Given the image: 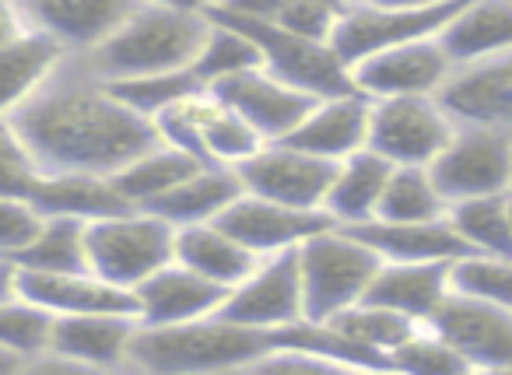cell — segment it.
I'll list each match as a JSON object with an SVG mask.
<instances>
[{"label":"cell","instance_id":"8","mask_svg":"<svg viewBox=\"0 0 512 375\" xmlns=\"http://www.w3.org/2000/svg\"><path fill=\"white\" fill-rule=\"evenodd\" d=\"M456 120L442 95H393L372 99L369 148L393 165H432L453 141Z\"/></svg>","mask_w":512,"mask_h":375},{"label":"cell","instance_id":"16","mask_svg":"<svg viewBox=\"0 0 512 375\" xmlns=\"http://www.w3.org/2000/svg\"><path fill=\"white\" fill-rule=\"evenodd\" d=\"M428 326L446 337L470 368H512V309L505 305L453 291Z\"/></svg>","mask_w":512,"mask_h":375},{"label":"cell","instance_id":"24","mask_svg":"<svg viewBox=\"0 0 512 375\" xmlns=\"http://www.w3.org/2000/svg\"><path fill=\"white\" fill-rule=\"evenodd\" d=\"M358 239H365L386 263H453L467 253L453 221H386L372 218L365 225H351Z\"/></svg>","mask_w":512,"mask_h":375},{"label":"cell","instance_id":"32","mask_svg":"<svg viewBox=\"0 0 512 375\" xmlns=\"http://www.w3.org/2000/svg\"><path fill=\"white\" fill-rule=\"evenodd\" d=\"M200 165H207V162H200L197 155L176 148V144L158 141L151 151H144V155H137L130 165H123L113 176V183L134 207H148V204H155L158 197H165L169 190H176V186L183 183L186 176H193Z\"/></svg>","mask_w":512,"mask_h":375},{"label":"cell","instance_id":"25","mask_svg":"<svg viewBox=\"0 0 512 375\" xmlns=\"http://www.w3.org/2000/svg\"><path fill=\"white\" fill-rule=\"evenodd\" d=\"M453 295L449 263H386L372 277L365 302L393 309L414 323H432L442 302Z\"/></svg>","mask_w":512,"mask_h":375},{"label":"cell","instance_id":"4","mask_svg":"<svg viewBox=\"0 0 512 375\" xmlns=\"http://www.w3.org/2000/svg\"><path fill=\"white\" fill-rule=\"evenodd\" d=\"M299 263L309 323H330L334 316L365 302L372 277L383 267V256L351 228L334 225L299 249Z\"/></svg>","mask_w":512,"mask_h":375},{"label":"cell","instance_id":"28","mask_svg":"<svg viewBox=\"0 0 512 375\" xmlns=\"http://www.w3.org/2000/svg\"><path fill=\"white\" fill-rule=\"evenodd\" d=\"M456 67L484 64L512 53V0H467L460 15L442 29Z\"/></svg>","mask_w":512,"mask_h":375},{"label":"cell","instance_id":"21","mask_svg":"<svg viewBox=\"0 0 512 375\" xmlns=\"http://www.w3.org/2000/svg\"><path fill=\"white\" fill-rule=\"evenodd\" d=\"M15 8L29 25L64 39L74 57H88L141 8V0H15Z\"/></svg>","mask_w":512,"mask_h":375},{"label":"cell","instance_id":"38","mask_svg":"<svg viewBox=\"0 0 512 375\" xmlns=\"http://www.w3.org/2000/svg\"><path fill=\"white\" fill-rule=\"evenodd\" d=\"M109 88H113L127 106H134L137 113L155 120V116H162L169 106H176L179 99L197 92L200 81H197V74L186 67V71H162V74H141V78L109 81Z\"/></svg>","mask_w":512,"mask_h":375},{"label":"cell","instance_id":"30","mask_svg":"<svg viewBox=\"0 0 512 375\" xmlns=\"http://www.w3.org/2000/svg\"><path fill=\"white\" fill-rule=\"evenodd\" d=\"M176 260L232 291L260 263V256L242 239H235L221 221H204V225L176 228Z\"/></svg>","mask_w":512,"mask_h":375},{"label":"cell","instance_id":"23","mask_svg":"<svg viewBox=\"0 0 512 375\" xmlns=\"http://www.w3.org/2000/svg\"><path fill=\"white\" fill-rule=\"evenodd\" d=\"M369 130H372V99L355 88V92L316 99V106L306 113V120L285 141L299 144V148L313 151L320 158H330V162H341V158L369 148Z\"/></svg>","mask_w":512,"mask_h":375},{"label":"cell","instance_id":"13","mask_svg":"<svg viewBox=\"0 0 512 375\" xmlns=\"http://www.w3.org/2000/svg\"><path fill=\"white\" fill-rule=\"evenodd\" d=\"M456 74V60L449 57L442 36L397 43L351 64L355 88L369 99L393 95H442Z\"/></svg>","mask_w":512,"mask_h":375},{"label":"cell","instance_id":"22","mask_svg":"<svg viewBox=\"0 0 512 375\" xmlns=\"http://www.w3.org/2000/svg\"><path fill=\"white\" fill-rule=\"evenodd\" d=\"M228 298V288L207 281L186 263L172 260L162 270L141 281L134 288L137 319L141 326H172V323H190V319L218 316L221 305Z\"/></svg>","mask_w":512,"mask_h":375},{"label":"cell","instance_id":"35","mask_svg":"<svg viewBox=\"0 0 512 375\" xmlns=\"http://www.w3.org/2000/svg\"><path fill=\"white\" fill-rule=\"evenodd\" d=\"M18 270H88V221L78 218H46L36 242L15 256H4Z\"/></svg>","mask_w":512,"mask_h":375},{"label":"cell","instance_id":"33","mask_svg":"<svg viewBox=\"0 0 512 375\" xmlns=\"http://www.w3.org/2000/svg\"><path fill=\"white\" fill-rule=\"evenodd\" d=\"M260 64H264V60H260V50H256L253 39L235 22H228V18H221V15H211V29H207L190 71L197 74L200 85L218 88L221 81L235 78V74H242V71H253V67H260Z\"/></svg>","mask_w":512,"mask_h":375},{"label":"cell","instance_id":"3","mask_svg":"<svg viewBox=\"0 0 512 375\" xmlns=\"http://www.w3.org/2000/svg\"><path fill=\"white\" fill-rule=\"evenodd\" d=\"M207 29H211L207 15H190V11L162 8V4L141 0V8L85 60L106 81L186 71L193 64V57H197Z\"/></svg>","mask_w":512,"mask_h":375},{"label":"cell","instance_id":"31","mask_svg":"<svg viewBox=\"0 0 512 375\" xmlns=\"http://www.w3.org/2000/svg\"><path fill=\"white\" fill-rule=\"evenodd\" d=\"M57 323L60 316L53 309L18 295V291H8L4 305H0V344H4L8 365L18 361V365L32 368L50 361Z\"/></svg>","mask_w":512,"mask_h":375},{"label":"cell","instance_id":"44","mask_svg":"<svg viewBox=\"0 0 512 375\" xmlns=\"http://www.w3.org/2000/svg\"><path fill=\"white\" fill-rule=\"evenodd\" d=\"M351 4H369V8H421L432 0H351Z\"/></svg>","mask_w":512,"mask_h":375},{"label":"cell","instance_id":"17","mask_svg":"<svg viewBox=\"0 0 512 375\" xmlns=\"http://www.w3.org/2000/svg\"><path fill=\"white\" fill-rule=\"evenodd\" d=\"M218 95L242 120L253 123L264 141H285V137H292V130L306 120V113L320 99V95L306 92V88L288 85L285 78L271 74L264 64L221 81Z\"/></svg>","mask_w":512,"mask_h":375},{"label":"cell","instance_id":"14","mask_svg":"<svg viewBox=\"0 0 512 375\" xmlns=\"http://www.w3.org/2000/svg\"><path fill=\"white\" fill-rule=\"evenodd\" d=\"M8 291H18V295L46 305L57 316H85V312H130V316H137L134 291L106 281L92 267L50 274V270H18L15 263L4 260V295Z\"/></svg>","mask_w":512,"mask_h":375},{"label":"cell","instance_id":"43","mask_svg":"<svg viewBox=\"0 0 512 375\" xmlns=\"http://www.w3.org/2000/svg\"><path fill=\"white\" fill-rule=\"evenodd\" d=\"M148 4H162V8H176V11H190V15L211 18L225 0H148Z\"/></svg>","mask_w":512,"mask_h":375},{"label":"cell","instance_id":"18","mask_svg":"<svg viewBox=\"0 0 512 375\" xmlns=\"http://www.w3.org/2000/svg\"><path fill=\"white\" fill-rule=\"evenodd\" d=\"M218 221L235 235V239L246 242L256 256L302 249L313 235H320L337 225L327 211L288 207V204H278V200L256 197V193H242Z\"/></svg>","mask_w":512,"mask_h":375},{"label":"cell","instance_id":"45","mask_svg":"<svg viewBox=\"0 0 512 375\" xmlns=\"http://www.w3.org/2000/svg\"><path fill=\"white\" fill-rule=\"evenodd\" d=\"M337 4H351V0H337Z\"/></svg>","mask_w":512,"mask_h":375},{"label":"cell","instance_id":"26","mask_svg":"<svg viewBox=\"0 0 512 375\" xmlns=\"http://www.w3.org/2000/svg\"><path fill=\"white\" fill-rule=\"evenodd\" d=\"M442 102L460 123H488L512 130V53L484 64L456 67Z\"/></svg>","mask_w":512,"mask_h":375},{"label":"cell","instance_id":"9","mask_svg":"<svg viewBox=\"0 0 512 375\" xmlns=\"http://www.w3.org/2000/svg\"><path fill=\"white\" fill-rule=\"evenodd\" d=\"M449 204L512 193V130L488 123H460L453 141L432 162Z\"/></svg>","mask_w":512,"mask_h":375},{"label":"cell","instance_id":"36","mask_svg":"<svg viewBox=\"0 0 512 375\" xmlns=\"http://www.w3.org/2000/svg\"><path fill=\"white\" fill-rule=\"evenodd\" d=\"M449 214V200L432 165H397L390 186L379 204V218L386 221H439Z\"/></svg>","mask_w":512,"mask_h":375},{"label":"cell","instance_id":"11","mask_svg":"<svg viewBox=\"0 0 512 375\" xmlns=\"http://www.w3.org/2000/svg\"><path fill=\"white\" fill-rule=\"evenodd\" d=\"M334 172L337 162L313 155L292 141H267L249 162L239 165L246 193L288 207H306V211H327Z\"/></svg>","mask_w":512,"mask_h":375},{"label":"cell","instance_id":"39","mask_svg":"<svg viewBox=\"0 0 512 375\" xmlns=\"http://www.w3.org/2000/svg\"><path fill=\"white\" fill-rule=\"evenodd\" d=\"M390 368H400V372H470L467 358L428 323L393 354Z\"/></svg>","mask_w":512,"mask_h":375},{"label":"cell","instance_id":"2","mask_svg":"<svg viewBox=\"0 0 512 375\" xmlns=\"http://www.w3.org/2000/svg\"><path fill=\"white\" fill-rule=\"evenodd\" d=\"M274 351H278V333L242 326L218 312L190 323L141 326L130 368L158 375L225 372V368H256Z\"/></svg>","mask_w":512,"mask_h":375},{"label":"cell","instance_id":"19","mask_svg":"<svg viewBox=\"0 0 512 375\" xmlns=\"http://www.w3.org/2000/svg\"><path fill=\"white\" fill-rule=\"evenodd\" d=\"M74 53L64 39L53 32L36 29L22 18L15 0H8V25H4V113L32 95H39L60 71L67 67Z\"/></svg>","mask_w":512,"mask_h":375},{"label":"cell","instance_id":"12","mask_svg":"<svg viewBox=\"0 0 512 375\" xmlns=\"http://www.w3.org/2000/svg\"><path fill=\"white\" fill-rule=\"evenodd\" d=\"M467 0H432L421 8H369V4H348L341 25L334 32V50L348 64L397 43L442 36L449 22L460 15Z\"/></svg>","mask_w":512,"mask_h":375},{"label":"cell","instance_id":"37","mask_svg":"<svg viewBox=\"0 0 512 375\" xmlns=\"http://www.w3.org/2000/svg\"><path fill=\"white\" fill-rule=\"evenodd\" d=\"M449 281L456 295L481 298L512 309V256L502 253H463L449 263Z\"/></svg>","mask_w":512,"mask_h":375},{"label":"cell","instance_id":"41","mask_svg":"<svg viewBox=\"0 0 512 375\" xmlns=\"http://www.w3.org/2000/svg\"><path fill=\"white\" fill-rule=\"evenodd\" d=\"M43 225H46V214L32 200L4 193V225H0V249H4V256L22 253L29 242H36Z\"/></svg>","mask_w":512,"mask_h":375},{"label":"cell","instance_id":"29","mask_svg":"<svg viewBox=\"0 0 512 375\" xmlns=\"http://www.w3.org/2000/svg\"><path fill=\"white\" fill-rule=\"evenodd\" d=\"M246 193L239 169L228 165H200L193 176H186L176 190H169L165 197H158L155 204H148V211L162 214L172 228L186 225H204V221H218L235 200Z\"/></svg>","mask_w":512,"mask_h":375},{"label":"cell","instance_id":"5","mask_svg":"<svg viewBox=\"0 0 512 375\" xmlns=\"http://www.w3.org/2000/svg\"><path fill=\"white\" fill-rule=\"evenodd\" d=\"M155 127L165 144H176V148L197 155L200 162L228 165V169H239L267 144L253 123H246L221 99L218 88L207 85H200L197 92L155 116Z\"/></svg>","mask_w":512,"mask_h":375},{"label":"cell","instance_id":"42","mask_svg":"<svg viewBox=\"0 0 512 375\" xmlns=\"http://www.w3.org/2000/svg\"><path fill=\"white\" fill-rule=\"evenodd\" d=\"M285 0H225L218 11L228 15H249V18H274L281 11Z\"/></svg>","mask_w":512,"mask_h":375},{"label":"cell","instance_id":"1","mask_svg":"<svg viewBox=\"0 0 512 375\" xmlns=\"http://www.w3.org/2000/svg\"><path fill=\"white\" fill-rule=\"evenodd\" d=\"M4 130L22 141L43 172H95L116 176L123 165L155 148V120L137 113L88 67L64 71L29 102L4 113Z\"/></svg>","mask_w":512,"mask_h":375},{"label":"cell","instance_id":"6","mask_svg":"<svg viewBox=\"0 0 512 375\" xmlns=\"http://www.w3.org/2000/svg\"><path fill=\"white\" fill-rule=\"evenodd\" d=\"M176 260V228L148 207L88 221V263L95 274L134 291L155 270Z\"/></svg>","mask_w":512,"mask_h":375},{"label":"cell","instance_id":"10","mask_svg":"<svg viewBox=\"0 0 512 375\" xmlns=\"http://www.w3.org/2000/svg\"><path fill=\"white\" fill-rule=\"evenodd\" d=\"M221 316L267 333L306 323V284H302L299 249L260 256V263L228 291Z\"/></svg>","mask_w":512,"mask_h":375},{"label":"cell","instance_id":"7","mask_svg":"<svg viewBox=\"0 0 512 375\" xmlns=\"http://www.w3.org/2000/svg\"><path fill=\"white\" fill-rule=\"evenodd\" d=\"M214 15L235 22L260 50V60L271 74L285 78L288 85H299L313 95H341L355 92V78H351V64L334 50V43H320V39H306L299 32L285 29L274 18H249V15H228V11H214Z\"/></svg>","mask_w":512,"mask_h":375},{"label":"cell","instance_id":"40","mask_svg":"<svg viewBox=\"0 0 512 375\" xmlns=\"http://www.w3.org/2000/svg\"><path fill=\"white\" fill-rule=\"evenodd\" d=\"M344 8L348 4H337V0H285L281 11L274 15V22H281L285 29L299 32L306 39L334 43V32L341 25Z\"/></svg>","mask_w":512,"mask_h":375},{"label":"cell","instance_id":"27","mask_svg":"<svg viewBox=\"0 0 512 375\" xmlns=\"http://www.w3.org/2000/svg\"><path fill=\"white\" fill-rule=\"evenodd\" d=\"M393 169L397 165L379 155L376 148H362L355 155L341 158L327 197V214L344 228L379 218V204H383V193L390 186Z\"/></svg>","mask_w":512,"mask_h":375},{"label":"cell","instance_id":"15","mask_svg":"<svg viewBox=\"0 0 512 375\" xmlns=\"http://www.w3.org/2000/svg\"><path fill=\"white\" fill-rule=\"evenodd\" d=\"M4 193L32 200L46 218L99 221V218H109V214H120L134 207L116 190L113 176H95V172L29 169V172H22V176L4 179Z\"/></svg>","mask_w":512,"mask_h":375},{"label":"cell","instance_id":"34","mask_svg":"<svg viewBox=\"0 0 512 375\" xmlns=\"http://www.w3.org/2000/svg\"><path fill=\"white\" fill-rule=\"evenodd\" d=\"M449 221L460 232L467 253L512 256V193L449 204Z\"/></svg>","mask_w":512,"mask_h":375},{"label":"cell","instance_id":"20","mask_svg":"<svg viewBox=\"0 0 512 375\" xmlns=\"http://www.w3.org/2000/svg\"><path fill=\"white\" fill-rule=\"evenodd\" d=\"M141 319L130 312L60 316L50 361L71 368H130Z\"/></svg>","mask_w":512,"mask_h":375}]
</instances>
